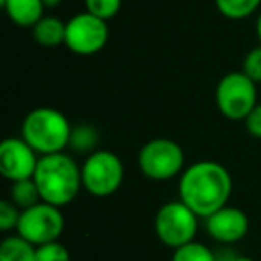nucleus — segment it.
<instances>
[{
    "label": "nucleus",
    "mask_w": 261,
    "mask_h": 261,
    "mask_svg": "<svg viewBox=\"0 0 261 261\" xmlns=\"http://www.w3.org/2000/svg\"><path fill=\"white\" fill-rule=\"evenodd\" d=\"M231 193V174L217 161H197L179 175V200L200 218H207L220 207L227 206Z\"/></svg>",
    "instance_id": "nucleus-1"
},
{
    "label": "nucleus",
    "mask_w": 261,
    "mask_h": 261,
    "mask_svg": "<svg viewBox=\"0 0 261 261\" xmlns=\"http://www.w3.org/2000/svg\"><path fill=\"white\" fill-rule=\"evenodd\" d=\"M33 179L41 200L58 207L72 202L83 188L81 167L66 152L41 156Z\"/></svg>",
    "instance_id": "nucleus-2"
},
{
    "label": "nucleus",
    "mask_w": 261,
    "mask_h": 261,
    "mask_svg": "<svg viewBox=\"0 0 261 261\" xmlns=\"http://www.w3.org/2000/svg\"><path fill=\"white\" fill-rule=\"evenodd\" d=\"M72 129L68 118L54 108H36L22 122V138L40 156L65 152Z\"/></svg>",
    "instance_id": "nucleus-3"
},
{
    "label": "nucleus",
    "mask_w": 261,
    "mask_h": 261,
    "mask_svg": "<svg viewBox=\"0 0 261 261\" xmlns=\"http://www.w3.org/2000/svg\"><path fill=\"white\" fill-rule=\"evenodd\" d=\"M185 150L170 138H154L138 152V167L152 181H170L185 172Z\"/></svg>",
    "instance_id": "nucleus-4"
},
{
    "label": "nucleus",
    "mask_w": 261,
    "mask_h": 261,
    "mask_svg": "<svg viewBox=\"0 0 261 261\" xmlns=\"http://www.w3.org/2000/svg\"><path fill=\"white\" fill-rule=\"evenodd\" d=\"M199 215L193 213L185 202L172 200L158 210L154 218V231L163 245L177 249L193 242L199 231Z\"/></svg>",
    "instance_id": "nucleus-5"
},
{
    "label": "nucleus",
    "mask_w": 261,
    "mask_h": 261,
    "mask_svg": "<svg viewBox=\"0 0 261 261\" xmlns=\"http://www.w3.org/2000/svg\"><path fill=\"white\" fill-rule=\"evenodd\" d=\"M215 100H217L218 111L227 120L232 122L245 120L257 104L256 83L243 72L225 73L217 84Z\"/></svg>",
    "instance_id": "nucleus-6"
},
{
    "label": "nucleus",
    "mask_w": 261,
    "mask_h": 261,
    "mask_svg": "<svg viewBox=\"0 0 261 261\" xmlns=\"http://www.w3.org/2000/svg\"><path fill=\"white\" fill-rule=\"evenodd\" d=\"M83 188L93 197H109L123 182V163L111 150H95L81 167Z\"/></svg>",
    "instance_id": "nucleus-7"
},
{
    "label": "nucleus",
    "mask_w": 261,
    "mask_h": 261,
    "mask_svg": "<svg viewBox=\"0 0 261 261\" xmlns=\"http://www.w3.org/2000/svg\"><path fill=\"white\" fill-rule=\"evenodd\" d=\"M16 231L22 238H25L36 247L58 242L65 231V218H63L61 207L52 206L43 200L38 202L36 206L27 207L20 215Z\"/></svg>",
    "instance_id": "nucleus-8"
},
{
    "label": "nucleus",
    "mask_w": 261,
    "mask_h": 261,
    "mask_svg": "<svg viewBox=\"0 0 261 261\" xmlns=\"http://www.w3.org/2000/svg\"><path fill=\"white\" fill-rule=\"evenodd\" d=\"M109 40L108 22L84 11L66 22L65 45L79 56H93L106 47Z\"/></svg>",
    "instance_id": "nucleus-9"
},
{
    "label": "nucleus",
    "mask_w": 261,
    "mask_h": 261,
    "mask_svg": "<svg viewBox=\"0 0 261 261\" xmlns=\"http://www.w3.org/2000/svg\"><path fill=\"white\" fill-rule=\"evenodd\" d=\"M40 163L38 152L20 136L0 143V172L8 181L33 179Z\"/></svg>",
    "instance_id": "nucleus-10"
},
{
    "label": "nucleus",
    "mask_w": 261,
    "mask_h": 261,
    "mask_svg": "<svg viewBox=\"0 0 261 261\" xmlns=\"http://www.w3.org/2000/svg\"><path fill=\"white\" fill-rule=\"evenodd\" d=\"M206 220V231L215 242L231 245L245 238L249 232V218L245 211L234 206H224L213 215H210Z\"/></svg>",
    "instance_id": "nucleus-11"
},
{
    "label": "nucleus",
    "mask_w": 261,
    "mask_h": 261,
    "mask_svg": "<svg viewBox=\"0 0 261 261\" xmlns=\"http://www.w3.org/2000/svg\"><path fill=\"white\" fill-rule=\"evenodd\" d=\"M2 8L13 23L33 29L43 18L45 6L41 0H6Z\"/></svg>",
    "instance_id": "nucleus-12"
},
{
    "label": "nucleus",
    "mask_w": 261,
    "mask_h": 261,
    "mask_svg": "<svg viewBox=\"0 0 261 261\" xmlns=\"http://www.w3.org/2000/svg\"><path fill=\"white\" fill-rule=\"evenodd\" d=\"M66 23L56 16H43L33 27V38L38 45L47 48H54L58 45H65Z\"/></svg>",
    "instance_id": "nucleus-13"
},
{
    "label": "nucleus",
    "mask_w": 261,
    "mask_h": 261,
    "mask_svg": "<svg viewBox=\"0 0 261 261\" xmlns=\"http://www.w3.org/2000/svg\"><path fill=\"white\" fill-rule=\"evenodd\" d=\"M0 261H36V245L20 234L8 236L0 243Z\"/></svg>",
    "instance_id": "nucleus-14"
},
{
    "label": "nucleus",
    "mask_w": 261,
    "mask_h": 261,
    "mask_svg": "<svg viewBox=\"0 0 261 261\" xmlns=\"http://www.w3.org/2000/svg\"><path fill=\"white\" fill-rule=\"evenodd\" d=\"M100 135H98L97 127L90 125V123H81L72 129V136H70V149L77 154H88L95 152Z\"/></svg>",
    "instance_id": "nucleus-15"
},
{
    "label": "nucleus",
    "mask_w": 261,
    "mask_h": 261,
    "mask_svg": "<svg viewBox=\"0 0 261 261\" xmlns=\"http://www.w3.org/2000/svg\"><path fill=\"white\" fill-rule=\"evenodd\" d=\"M9 200L15 202L20 210H27V207L36 206L41 202L40 190H38L34 179H22V181L11 182V190H9Z\"/></svg>",
    "instance_id": "nucleus-16"
},
{
    "label": "nucleus",
    "mask_w": 261,
    "mask_h": 261,
    "mask_svg": "<svg viewBox=\"0 0 261 261\" xmlns=\"http://www.w3.org/2000/svg\"><path fill=\"white\" fill-rule=\"evenodd\" d=\"M215 6L225 18L243 20L257 11L261 0H215Z\"/></svg>",
    "instance_id": "nucleus-17"
},
{
    "label": "nucleus",
    "mask_w": 261,
    "mask_h": 261,
    "mask_svg": "<svg viewBox=\"0 0 261 261\" xmlns=\"http://www.w3.org/2000/svg\"><path fill=\"white\" fill-rule=\"evenodd\" d=\"M172 261H218V259H217V254L210 247L193 240V242L186 243V245L174 249Z\"/></svg>",
    "instance_id": "nucleus-18"
},
{
    "label": "nucleus",
    "mask_w": 261,
    "mask_h": 261,
    "mask_svg": "<svg viewBox=\"0 0 261 261\" xmlns=\"http://www.w3.org/2000/svg\"><path fill=\"white\" fill-rule=\"evenodd\" d=\"M84 8L93 16H98L108 22L118 15L120 8H122V0H84Z\"/></svg>",
    "instance_id": "nucleus-19"
},
{
    "label": "nucleus",
    "mask_w": 261,
    "mask_h": 261,
    "mask_svg": "<svg viewBox=\"0 0 261 261\" xmlns=\"http://www.w3.org/2000/svg\"><path fill=\"white\" fill-rule=\"evenodd\" d=\"M36 261H70V250L61 242H50L36 247Z\"/></svg>",
    "instance_id": "nucleus-20"
},
{
    "label": "nucleus",
    "mask_w": 261,
    "mask_h": 261,
    "mask_svg": "<svg viewBox=\"0 0 261 261\" xmlns=\"http://www.w3.org/2000/svg\"><path fill=\"white\" fill-rule=\"evenodd\" d=\"M20 215H22V210L15 202H11L9 199L0 200V229L4 232L18 227Z\"/></svg>",
    "instance_id": "nucleus-21"
},
{
    "label": "nucleus",
    "mask_w": 261,
    "mask_h": 261,
    "mask_svg": "<svg viewBox=\"0 0 261 261\" xmlns=\"http://www.w3.org/2000/svg\"><path fill=\"white\" fill-rule=\"evenodd\" d=\"M243 73L249 79H252L254 83H261V45L254 47L252 50H249V54L243 59Z\"/></svg>",
    "instance_id": "nucleus-22"
},
{
    "label": "nucleus",
    "mask_w": 261,
    "mask_h": 261,
    "mask_svg": "<svg viewBox=\"0 0 261 261\" xmlns=\"http://www.w3.org/2000/svg\"><path fill=\"white\" fill-rule=\"evenodd\" d=\"M245 122V129L250 136L254 138H259L261 140V102H257L254 106L252 111L247 115V118L243 120Z\"/></svg>",
    "instance_id": "nucleus-23"
},
{
    "label": "nucleus",
    "mask_w": 261,
    "mask_h": 261,
    "mask_svg": "<svg viewBox=\"0 0 261 261\" xmlns=\"http://www.w3.org/2000/svg\"><path fill=\"white\" fill-rule=\"evenodd\" d=\"M41 2H43L45 9H54V8H58V6L61 4L63 0H41Z\"/></svg>",
    "instance_id": "nucleus-24"
},
{
    "label": "nucleus",
    "mask_w": 261,
    "mask_h": 261,
    "mask_svg": "<svg viewBox=\"0 0 261 261\" xmlns=\"http://www.w3.org/2000/svg\"><path fill=\"white\" fill-rule=\"evenodd\" d=\"M256 36H257V40H259V43H261V11H259L257 20H256Z\"/></svg>",
    "instance_id": "nucleus-25"
},
{
    "label": "nucleus",
    "mask_w": 261,
    "mask_h": 261,
    "mask_svg": "<svg viewBox=\"0 0 261 261\" xmlns=\"http://www.w3.org/2000/svg\"><path fill=\"white\" fill-rule=\"evenodd\" d=\"M231 261H254L252 257H249V256H234Z\"/></svg>",
    "instance_id": "nucleus-26"
}]
</instances>
